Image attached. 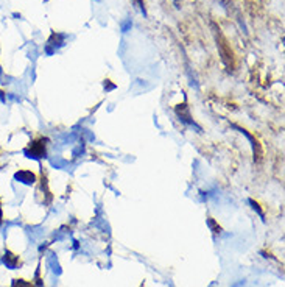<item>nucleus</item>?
Listing matches in <instances>:
<instances>
[{"mask_svg": "<svg viewBox=\"0 0 285 287\" xmlns=\"http://www.w3.org/2000/svg\"><path fill=\"white\" fill-rule=\"evenodd\" d=\"M0 223H2V208H0Z\"/></svg>", "mask_w": 285, "mask_h": 287, "instance_id": "4", "label": "nucleus"}, {"mask_svg": "<svg viewBox=\"0 0 285 287\" xmlns=\"http://www.w3.org/2000/svg\"><path fill=\"white\" fill-rule=\"evenodd\" d=\"M14 178H16L17 181H20V183H24V185H33V183H34V175L32 172H28V170L16 172Z\"/></svg>", "mask_w": 285, "mask_h": 287, "instance_id": "1", "label": "nucleus"}, {"mask_svg": "<svg viewBox=\"0 0 285 287\" xmlns=\"http://www.w3.org/2000/svg\"><path fill=\"white\" fill-rule=\"evenodd\" d=\"M13 287H32V284L25 283L24 279H14V281H13Z\"/></svg>", "mask_w": 285, "mask_h": 287, "instance_id": "3", "label": "nucleus"}, {"mask_svg": "<svg viewBox=\"0 0 285 287\" xmlns=\"http://www.w3.org/2000/svg\"><path fill=\"white\" fill-rule=\"evenodd\" d=\"M3 264L8 269L14 270V269L19 266V257L16 254H13L11 252H5V254H3Z\"/></svg>", "mask_w": 285, "mask_h": 287, "instance_id": "2", "label": "nucleus"}]
</instances>
